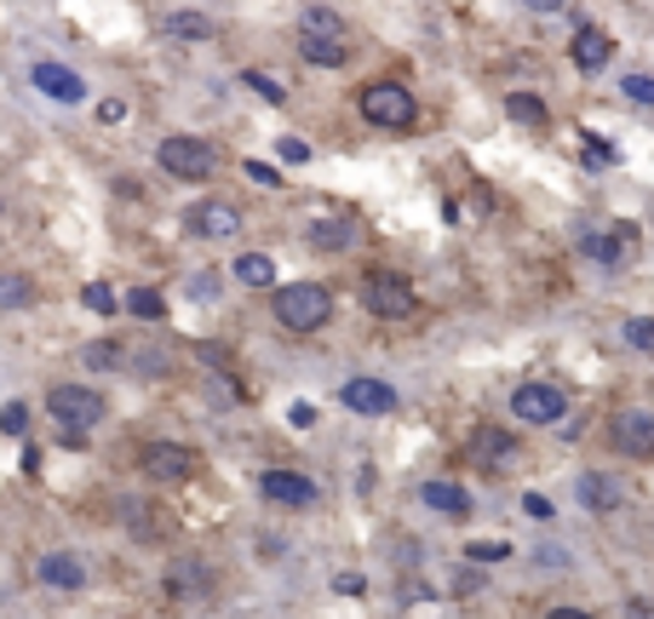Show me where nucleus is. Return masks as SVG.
Returning a JSON list of instances; mask_svg holds the SVG:
<instances>
[{"label":"nucleus","instance_id":"5","mask_svg":"<svg viewBox=\"0 0 654 619\" xmlns=\"http://www.w3.org/2000/svg\"><path fill=\"white\" fill-rule=\"evenodd\" d=\"M563 413H568V396L557 391V384L528 379V384L511 391V419L517 425H563Z\"/></svg>","mask_w":654,"mask_h":619},{"label":"nucleus","instance_id":"34","mask_svg":"<svg viewBox=\"0 0 654 619\" xmlns=\"http://www.w3.org/2000/svg\"><path fill=\"white\" fill-rule=\"evenodd\" d=\"M506 556H511L506 539H488V545H465V562H506Z\"/></svg>","mask_w":654,"mask_h":619},{"label":"nucleus","instance_id":"31","mask_svg":"<svg viewBox=\"0 0 654 619\" xmlns=\"http://www.w3.org/2000/svg\"><path fill=\"white\" fill-rule=\"evenodd\" d=\"M620 98H632V103H643V110H649V103H654V75H625Z\"/></svg>","mask_w":654,"mask_h":619},{"label":"nucleus","instance_id":"18","mask_svg":"<svg viewBox=\"0 0 654 619\" xmlns=\"http://www.w3.org/2000/svg\"><path fill=\"white\" fill-rule=\"evenodd\" d=\"M161 30H167L172 41H213V18H207V12L179 7V12H167V18H161Z\"/></svg>","mask_w":654,"mask_h":619},{"label":"nucleus","instance_id":"33","mask_svg":"<svg viewBox=\"0 0 654 619\" xmlns=\"http://www.w3.org/2000/svg\"><path fill=\"white\" fill-rule=\"evenodd\" d=\"M275 155H282V161H287V167H305V161H311V155H316V149H311L305 138H293V133H287L282 144H275Z\"/></svg>","mask_w":654,"mask_h":619},{"label":"nucleus","instance_id":"3","mask_svg":"<svg viewBox=\"0 0 654 619\" xmlns=\"http://www.w3.org/2000/svg\"><path fill=\"white\" fill-rule=\"evenodd\" d=\"M156 161H161V172L184 178V184H201V178L218 172V149L207 138H195V133H172V138H161Z\"/></svg>","mask_w":654,"mask_h":619},{"label":"nucleus","instance_id":"40","mask_svg":"<svg viewBox=\"0 0 654 619\" xmlns=\"http://www.w3.org/2000/svg\"><path fill=\"white\" fill-rule=\"evenodd\" d=\"M287 425L311 430V425H316V407H311V402H293V407H287Z\"/></svg>","mask_w":654,"mask_h":619},{"label":"nucleus","instance_id":"35","mask_svg":"<svg viewBox=\"0 0 654 619\" xmlns=\"http://www.w3.org/2000/svg\"><path fill=\"white\" fill-rule=\"evenodd\" d=\"M172 590H195V585H207V574H201V567L195 562H179V567H172V579H167Z\"/></svg>","mask_w":654,"mask_h":619},{"label":"nucleus","instance_id":"1","mask_svg":"<svg viewBox=\"0 0 654 619\" xmlns=\"http://www.w3.org/2000/svg\"><path fill=\"white\" fill-rule=\"evenodd\" d=\"M270 316L282 322L287 333H322L334 322V293L322 288V281H275L270 288Z\"/></svg>","mask_w":654,"mask_h":619},{"label":"nucleus","instance_id":"16","mask_svg":"<svg viewBox=\"0 0 654 619\" xmlns=\"http://www.w3.org/2000/svg\"><path fill=\"white\" fill-rule=\"evenodd\" d=\"M419 499L431 505L437 516H471V494H465L460 482H425V487H419Z\"/></svg>","mask_w":654,"mask_h":619},{"label":"nucleus","instance_id":"36","mask_svg":"<svg viewBox=\"0 0 654 619\" xmlns=\"http://www.w3.org/2000/svg\"><path fill=\"white\" fill-rule=\"evenodd\" d=\"M586 161H591V167H614V149L602 144L597 133H586Z\"/></svg>","mask_w":654,"mask_h":619},{"label":"nucleus","instance_id":"12","mask_svg":"<svg viewBox=\"0 0 654 619\" xmlns=\"http://www.w3.org/2000/svg\"><path fill=\"white\" fill-rule=\"evenodd\" d=\"M568 58H574V69H580V75L609 69V58H614V35H609V30H597V23H580V30H574V41H568Z\"/></svg>","mask_w":654,"mask_h":619},{"label":"nucleus","instance_id":"2","mask_svg":"<svg viewBox=\"0 0 654 619\" xmlns=\"http://www.w3.org/2000/svg\"><path fill=\"white\" fill-rule=\"evenodd\" d=\"M357 110H362L368 126H380V133H408V126L419 121V103L402 81H368L357 92Z\"/></svg>","mask_w":654,"mask_h":619},{"label":"nucleus","instance_id":"7","mask_svg":"<svg viewBox=\"0 0 654 619\" xmlns=\"http://www.w3.org/2000/svg\"><path fill=\"white\" fill-rule=\"evenodd\" d=\"M339 407L362 413V419H380V413H396V391H391V379H368V373H357V379H345V384H339Z\"/></svg>","mask_w":654,"mask_h":619},{"label":"nucleus","instance_id":"28","mask_svg":"<svg viewBox=\"0 0 654 619\" xmlns=\"http://www.w3.org/2000/svg\"><path fill=\"white\" fill-rule=\"evenodd\" d=\"M620 339L632 345V350H643V356H654V316H632L620 327Z\"/></svg>","mask_w":654,"mask_h":619},{"label":"nucleus","instance_id":"43","mask_svg":"<svg viewBox=\"0 0 654 619\" xmlns=\"http://www.w3.org/2000/svg\"><path fill=\"white\" fill-rule=\"evenodd\" d=\"M528 12H540V18H551V12H563V0H522Z\"/></svg>","mask_w":654,"mask_h":619},{"label":"nucleus","instance_id":"29","mask_svg":"<svg viewBox=\"0 0 654 619\" xmlns=\"http://www.w3.org/2000/svg\"><path fill=\"white\" fill-rule=\"evenodd\" d=\"M241 81H247V87H253V92H259L264 103H287V87H282V81H275V75H259V69H247V75H241Z\"/></svg>","mask_w":654,"mask_h":619},{"label":"nucleus","instance_id":"32","mask_svg":"<svg viewBox=\"0 0 654 619\" xmlns=\"http://www.w3.org/2000/svg\"><path fill=\"white\" fill-rule=\"evenodd\" d=\"M0 430H7V436H23V430H30V407H23V402H7V407H0Z\"/></svg>","mask_w":654,"mask_h":619},{"label":"nucleus","instance_id":"20","mask_svg":"<svg viewBox=\"0 0 654 619\" xmlns=\"http://www.w3.org/2000/svg\"><path fill=\"white\" fill-rule=\"evenodd\" d=\"M236 281H247V288H275V258L270 252H241L236 258Z\"/></svg>","mask_w":654,"mask_h":619},{"label":"nucleus","instance_id":"14","mask_svg":"<svg viewBox=\"0 0 654 619\" xmlns=\"http://www.w3.org/2000/svg\"><path fill=\"white\" fill-rule=\"evenodd\" d=\"M35 579L53 585V590H81V585H87V562L75 556V551H46V556L35 562Z\"/></svg>","mask_w":654,"mask_h":619},{"label":"nucleus","instance_id":"9","mask_svg":"<svg viewBox=\"0 0 654 619\" xmlns=\"http://www.w3.org/2000/svg\"><path fill=\"white\" fill-rule=\"evenodd\" d=\"M614 448H620L625 459H654V413H649V407L614 413Z\"/></svg>","mask_w":654,"mask_h":619},{"label":"nucleus","instance_id":"24","mask_svg":"<svg viewBox=\"0 0 654 619\" xmlns=\"http://www.w3.org/2000/svg\"><path fill=\"white\" fill-rule=\"evenodd\" d=\"M476 459H483V464H511L517 459V442H511L506 430H483V436H476Z\"/></svg>","mask_w":654,"mask_h":619},{"label":"nucleus","instance_id":"26","mask_svg":"<svg viewBox=\"0 0 654 619\" xmlns=\"http://www.w3.org/2000/svg\"><path fill=\"white\" fill-rule=\"evenodd\" d=\"M127 310H133L138 322H161V316H167V299H161L156 288H133V293H127Z\"/></svg>","mask_w":654,"mask_h":619},{"label":"nucleus","instance_id":"41","mask_svg":"<svg viewBox=\"0 0 654 619\" xmlns=\"http://www.w3.org/2000/svg\"><path fill=\"white\" fill-rule=\"evenodd\" d=\"M334 590H339V597H362L368 579H362V574H339V579H334Z\"/></svg>","mask_w":654,"mask_h":619},{"label":"nucleus","instance_id":"8","mask_svg":"<svg viewBox=\"0 0 654 619\" xmlns=\"http://www.w3.org/2000/svg\"><path fill=\"white\" fill-rule=\"evenodd\" d=\"M184 224H190V236H207V241H236L241 236V213L230 201H195L184 213Z\"/></svg>","mask_w":654,"mask_h":619},{"label":"nucleus","instance_id":"37","mask_svg":"<svg viewBox=\"0 0 654 619\" xmlns=\"http://www.w3.org/2000/svg\"><path fill=\"white\" fill-rule=\"evenodd\" d=\"M190 293H195V299H218V275H213V270H195V275H190Z\"/></svg>","mask_w":654,"mask_h":619},{"label":"nucleus","instance_id":"42","mask_svg":"<svg viewBox=\"0 0 654 619\" xmlns=\"http://www.w3.org/2000/svg\"><path fill=\"white\" fill-rule=\"evenodd\" d=\"M247 178H253V184H275V167L270 161H247Z\"/></svg>","mask_w":654,"mask_h":619},{"label":"nucleus","instance_id":"19","mask_svg":"<svg viewBox=\"0 0 654 619\" xmlns=\"http://www.w3.org/2000/svg\"><path fill=\"white\" fill-rule=\"evenodd\" d=\"M298 35H322V41H345V18L334 7H305L298 12Z\"/></svg>","mask_w":654,"mask_h":619},{"label":"nucleus","instance_id":"30","mask_svg":"<svg viewBox=\"0 0 654 619\" xmlns=\"http://www.w3.org/2000/svg\"><path fill=\"white\" fill-rule=\"evenodd\" d=\"M81 361H87L92 373H110V368H121V350H115V345H87Z\"/></svg>","mask_w":654,"mask_h":619},{"label":"nucleus","instance_id":"6","mask_svg":"<svg viewBox=\"0 0 654 619\" xmlns=\"http://www.w3.org/2000/svg\"><path fill=\"white\" fill-rule=\"evenodd\" d=\"M46 413H53L58 425L87 430V425L104 419V396H98L92 384H53V391H46Z\"/></svg>","mask_w":654,"mask_h":619},{"label":"nucleus","instance_id":"10","mask_svg":"<svg viewBox=\"0 0 654 619\" xmlns=\"http://www.w3.org/2000/svg\"><path fill=\"white\" fill-rule=\"evenodd\" d=\"M138 464H144V476H156V482H184V476H195V453L179 448V442H149V448L138 453Z\"/></svg>","mask_w":654,"mask_h":619},{"label":"nucleus","instance_id":"23","mask_svg":"<svg viewBox=\"0 0 654 619\" xmlns=\"http://www.w3.org/2000/svg\"><path fill=\"white\" fill-rule=\"evenodd\" d=\"M506 115H511L517 126H545V98H540V92H511V98H506Z\"/></svg>","mask_w":654,"mask_h":619},{"label":"nucleus","instance_id":"27","mask_svg":"<svg viewBox=\"0 0 654 619\" xmlns=\"http://www.w3.org/2000/svg\"><path fill=\"white\" fill-rule=\"evenodd\" d=\"M81 304L92 310V316H115V288H110V281H87V288H81Z\"/></svg>","mask_w":654,"mask_h":619},{"label":"nucleus","instance_id":"22","mask_svg":"<svg viewBox=\"0 0 654 619\" xmlns=\"http://www.w3.org/2000/svg\"><path fill=\"white\" fill-rule=\"evenodd\" d=\"M30 304H35V281L30 275H18V270L0 275V310H30Z\"/></svg>","mask_w":654,"mask_h":619},{"label":"nucleus","instance_id":"11","mask_svg":"<svg viewBox=\"0 0 654 619\" xmlns=\"http://www.w3.org/2000/svg\"><path fill=\"white\" fill-rule=\"evenodd\" d=\"M30 81H35V92H46L53 103H87V81H81V75H75L69 64L41 58V64L30 69Z\"/></svg>","mask_w":654,"mask_h":619},{"label":"nucleus","instance_id":"44","mask_svg":"<svg viewBox=\"0 0 654 619\" xmlns=\"http://www.w3.org/2000/svg\"><path fill=\"white\" fill-rule=\"evenodd\" d=\"M545 619H591V614H586V608H551Z\"/></svg>","mask_w":654,"mask_h":619},{"label":"nucleus","instance_id":"13","mask_svg":"<svg viewBox=\"0 0 654 619\" xmlns=\"http://www.w3.org/2000/svg\"><path fill=\"white\" fill-rule=\"evenodd\" d=\"M259 494H264L270 505H293V510H305V505H316V482H311V476H298V471H264V476H259Z\"/></svg>","mask_w":654,"mask_h":619},{"label":"nucleus","instance_id":"4","mask_svg":"<svg viewBox=\"0 0 654 619\" xmlns=\"http://www.w3.org/2000/svg\"><path fill=\"white\" fill-rule=\"evenodd\" d=\"M362 304H368L380 322H408L414 310H419L414 288H408L402 275H391V270H368V275H362Z\"/></svg>","mask_w":654,"mask_h":619},{"label":"nucleus","instance_id":"15","mask_svg":"<svg viewBox=\"0 0 654 619\" xmlns=\"http://www.w3.org/2000/svg\"><path fill=\"white\" fill-rule=\"evenodd\" d=\"M574 499H580L591 516H609V510H620V499H625V487L614 482V476H602V471H586L580 482H574Z\"/></svg>","mask_w":654,"mask_h":619},{"label":"nucleus","instance_id":"38","mask_svg":"<svg viewBox=\"0 0 654 619\" xmlns=\"http://www.w3.org/2000/svg\"><path fill=\"white\" fill-rule=\"evenodd\" d=\"M522 516H528V522H551V499H540V494H522Z\"/></svg>","mask_w":654,"mask_h":619},{"label":"nucleus","instance_id":"21","mask_svg":"<svg viewBox=\"0 0 654 619\" xmlns=\"http://www.w3.org/2000/svg\"><path fill=\"white\" fill-rule=\"evenodd\" d=\"M632 236H638V229L625 224V229H614V236H586L580 247H586V258H597V265H620V258H625L620 241H632Z\"/></svg>","mask_w":654,"mask_h":619},{"label":"nucleus","instance_id":"17","mask_svg":"<svg viewBox=\"0 0 654 619\" xmlns=\"http://www.w3.org/2000/svg\"><path fill=\"white\" fill-rule=\"evenodd\" d=\"M298 58L316 64V69H345L350 64V46L345 41H322V35H298Z\"/></svg>","mask_w":654,"mask_h":619},{"label":"nucleus","instance_id":"25","mask_svg":"<svg viewBox=\"0 0 654 619\" xmlns=\"http://www.w3.org/2000/svg\"><path fill=\"white\" fill-rule=\"evenodd\" d=\"M311 241H316L322 252H345V247H350V224H345V218H316V224H311Z\"/></svg>","mask_w":654,"mask_h":619},{"label":"nucleus","instance_id":"39","mask_svg":"<svg viewBox=\"0 0 654 619\" xmlns=\"http://www.w3.org/2000/svg\"><path fill=\"white\" fill-rule=\"evenodd\" d=\"M98 121H104V126L127 121V103H121V98H104V103H98Z\"/></svg>","mask_w":654,"mask_h":619}]
</instances>
